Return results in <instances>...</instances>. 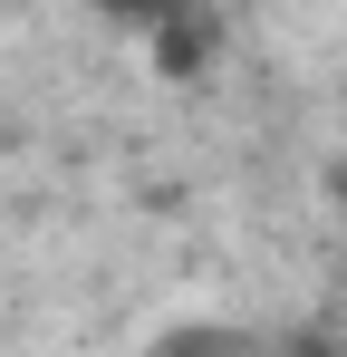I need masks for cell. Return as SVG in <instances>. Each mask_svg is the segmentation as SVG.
Returning <instances> with one entry per match:
<instances>
[{
    "label": "cell",
    "instance_id": "2",
    "mask_svg": "<svg viewBox=\"0 0 347 357\" xmlns=\"http://www.w3.org/2000/svg\"><path fill=\"white\" fill-rule=\"evenodd\" d=\"M87 10H107V20H145V29H155V20L183 10V0H87Z\"/></svg>",
    "mask_w": 347,
    "mask_h": 357
},
{
    "label": "cell",
    "instance_id": "1",
    "mask_svg": "<svg viewBox=\"0 0 347 357\" xmlns=\"http://www.w3.org/2000/svg\"><path fill=\"white\" fill-rule=\"evenodd\" d=\"M203 59H213V20H193V10H164V20H155V68H164V77H193Z\"/></svg>",
    "mask_w": 347,
    "mask_h": 357
}]
</instances>
